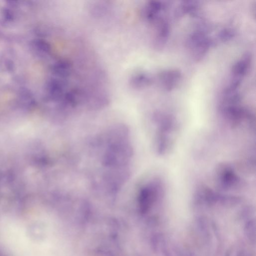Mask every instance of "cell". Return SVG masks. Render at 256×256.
Returning a JSON list of instances; mask_svg holds the SVG:
<instances>
[{
  "label": "cell",
  "instance_id": "cell-1",
  "mask_svg": "<svg viewBox=\"0 0 256 256\" xmlns=\"http://www.w3.org/2000/svg\"><path fill=\"white\" fill-rule=\"evenodd\" d=\"M212 40L207 34L206 30L200 28L193 32L186 40V46L196 61L202 60L208 52Z\"/></svg>",
  "mask_w": 256,
  "mask_h": 256
},
{
  "label": "cell",
  "instance_id": "cell-2",
  "mask_svg": "<svg viewBox=\"0 0 256 256\" xmlns=\"http://www.w3.org/2000/svg\"><path fill=\"white\" fill-rule=\"evenodd\" d=\"M251 55L244 54L234 64L231 70V80L229 86L233 88H238L242 82L250 68Z\"/></svg>",
  "mask_w": 256,
  "mask_h": 256
},
{
  "label": "cell",
  "instance_id": "cell-3",
  "mask_svg": "<svg viewBox=\"0 0 256 256\" xmlns=\"http://www.w3.org/2000/svg\"><path fill=\"white\" fill-rule=\"evenodd\" d=\"M181 77V73L178 70L168 69L160 72L158 78L160 87L164 90L169 92L177 86Z\"/></svg>",
  "mask_w": 256,
  "mask_h": 256
},
{
  "label": "cell",
  "instance_id": "cell-4",
  "mask_svg": "<svg viewBox=\"0 0 256 256\" xmlns=\"http://www.w3.org/2000/svg\"><path fill=\"white\" fill-rule=\"evenodd\" d=\"M166 6V4L160 1H150L144 7V16L146 20L153 24L162 17L161 12L164 11Z\"/></svg>",
  "mask_w": 256,
  "mask_h": 256
},
{
  "label": "cell",
  "instance_id": "cell-5",
  "mask_svg": "<svg viewBox=\"0 0 256 256\" xmlns=\"http://www.w3.org/2000/svg\"><path fill=\"white\" fill-rule=\"evenodd\" d=\"M153 24L156 28L155 45L158 48H160L165 44L169 36L170 24L168 20L162 17L158 18Z\"/></svg>",
  "mask_w": 256,
  "mask_h": 256
},
{
  "label": "cell",
  "instance_id": "cell-6",
  "mask_svg": "<svg viewBox=\"0 0 256 256\" xmlns=\"http://www.w3.org/2000/svg\"><path fill=\"white\" fill-rule=\"evenodd\" d=\"M152 79L146 73L138 72L134 74L131 78L130 84L134 88H142L152 84Z\"/></svg>",
  "mask_w": 256,
  "mask_h": 256
},
{
  "label": "cell",
  "instance_id": "cell-7",
  "mask_svg": "<svg viewBox=\"0 0 256 256\" xmlns=\"http://www.w3.org/2000/svg\"><path fill=\"white\" fill-rule=\"evenodd\" d=\"M179 6L182 14L192 16L198 14L200 8L199 2L196 0L182 1Z\"/></svg>",
  "mask_w": 256,
  "mask_h": 256
},
{
  "label": "cell",
  "instance_id": "cell-8",
  "mask_svg": "<svg viewBox=\"0 0 256 256\" xmlns=\"http://www.w3.org/2000/svg\"><path fill=\"white\" fill-rule=\"evenodd\" d=\"M235 34L236 32L233 28H225L220 31L218 36L220 41L224 42L232 38Z\"/></svg>",
  "mask_w": 256,
  "mask_h": 256
}]
</instances>
